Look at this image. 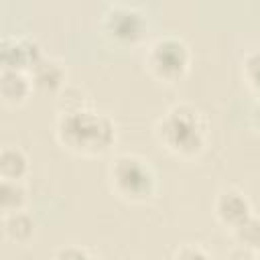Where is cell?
Wrapping results in <instances>:
<instances>
[{
    "label": "cell",
    "instance_id": "obj_1",
    "mask_svg": "<svg viewBox=\"0 0 260 260\" xmlns=\"http://www.w3.org/2000/svg\"><path fill=\"white\" fill-rule=\"evenodd\" d=\"M55 132L67 150L81 156H100L116 142L114 120L93 106L59 112Z\"/></svg>",
    "mask_w": 260,
    "mask_h": 260
},
{
    "label": "cell",
    "instance_id": "obj_2",
    "mask_svg": "<svg viewBox=\"0 0 260 260\" xmlns=\"http://www.w3.org/2000/svg\"><path fill=\"white\" fill-rule=\"evenodd\" d=\"M156 138L169 152L191 158L207 142V118L191 104H175L156 122Z\"/></svg>",
    "mask_w": 260,
    "mask_h": 260
},
{
    "label": "cell",
    "instance_id": "obj_3",
    "mask_svg": "<svg viewBox=\"0 0 260 260\" xmlns=\"http://www.w3.org/2000/svg\"><path fill=\"white\" fill-rule=\"evenodd\" d=\"M110 185L126 201L140 203L154 195L156 175L148 160L136 154H118L108 169Z\"/></svg>",
    "mask_w": 260,
    "mask_h": 260
},
{
    "label": "cell",
    "instance_id": "obj_4",
    "mask_svg": "<svg viewBox=\"0 0 260 260\" xmlns=\"http://www.w3.org/2000/svg\"><path fill=\"white\" fill-rule=\"evenodd\" d=\"M191 65L189 45L175 35L158 37L150 43L146 51V67L148 71L165 83H175L185 77Z\"/></svg>",
    "mask_w": 260,
    "mask_h": 260
},
{
    "label": "cell",
    "instance_id": "obj_5",
    "mask_svg": "<svg viewBox=\"0 0 260 260\" xmlns=\"http://www.w3.org/2000/svg\"><path fill=\"white\" fill-rule=\"evenodd\" d=\"M102 30L112 43L132 47L146 37L148 20L146 14L136 6L110 4L102 14Z\"/></svg>",
    "mask_w": 260,
    "mask_h": 260
},
{
    "label": "cell",
    "instance_id": "obj_6",
    "mask_svg": "<svg viewBox=\"0 0 260 260\" xmlns=\"http://www.w3.org/2000/svg\"><path fill=\"white\" fill-rule=\"evenodd\" d=\"M41 45L32 37H4L2 39V49H0V59H2V69H14V71H24L30 73V69L43 59Z\"/></svg>",
    "mask_w": 260,
    "mask_h": 260
},
{
    "label": "cell",
    "instance_id": "obj_7",
    "mask_svg": "<svg viewBox=\"0 0 260 260\" xmlns=\"http://www.w3.org/2000/svg\"><path fill=\"white\" fill-rule=\"evenodd\" d=\"M215 217L232 230H238L242 223H246L252 217V205L248 197L238 189H223L217 193L213 203Z\"/></svg>",
    "mask_w": 260,
    "mask_h": 260
},
{
    "label": "cell",
    "instance_id": "obj_8",
    "mask_svg": "<svg viewBox=\"0 0 260 260\" xmlns=\"http://www.w3.org/2000/svg\"><path fill=\"white\" fill-rule=\"evenodd\" d=\"M30 81L32 87L43 93H61L65 89V67L61 61L53 57H43L32 69H30Z\"/></svg>",
    "mask_w": 260,
    "mask_h": 260
},
{
    "label": "cell",
    "instance_id": "obj_9",
    "mask_svg": "<svg viewBox=\"0 0 260 260\" xmlns=\"http://www.w3.org/2000/svg\"><path fill=\"white\" fill-rule=\"evenodd\" d=\"M32 81L30 75L24 71H14V69H2L0 71V95L2 102L8 106H20L26 102V98L32 91Z\"/></svg>",
    "mask_w": 260,
    "mask_h": 260
},
{
    "label": "cell",
    "instance_id": "obj_10",
    "mask_svg": "<svg viewBox=\"0 0 260 260\" xmlns=\"http://www.w3.org/2000/svg\"><path fill=\"white\" fill-rule=\"evenodd\" d=\"M28 156L20 146H4L0 150V177L8 181H22L28 175Z\"/></svg>",
    "mask_w": 260,
    "mask_h": 260
},
{
    "label": "cell",
    "instance_id": "obj_11",
    "mask_svg": "<svg viewBox=\"0 0 260 260\" xmlns=\"http://www.w3.org/2000/svg\"><path fill=\"white\" fill-rule=\"evenodd\" d=\"M2 232L8 240H12L16 244H24L35 234V219L24 209L12 211V213H2Z\"/></svg>",
    "mask_w": 260,
    "mask_h": 260
},
{
    "label": "cell",
    "instance_id": "obj_12",
    "mask_svg": "<svg viewBox=\"0 0 260 260\" xmlns=\"http://www.w3.org/2000/svg\"><path fill=\"white\" fill-rule=\"evenodd\" d=\"M26 189L22 181H0V209L2 213H12V211H22L26 207Z\"/></svg>",
    "mask_w": 260,
    "mask_h": 260
},
{
    "label": "cell",
    "instance_id": "obj_13",
    "mask_svg": "<svg viewBox=\"0 0 260 260\" xmlns=\"http://www.w3.org/2000/svg\"><path fill=\"white\" fill-rule=\"evenodd\" d=\"M234 236L242 248H248L260 256V217L252 215L246 223H242L238 230H234Z\"/></svg>",
    "mask_w": 260,
    "mask_h": 260
},
{
    "label": "cell",
    "instance_id": "obj_14",
    "mask_svg": "<svg viewBox=\"0 0 260 260\" xmlns=\"http://www.w3.org/2000/svg\"><path fill=\"white\" fill-rule=\"evenodd\" d=\"M242 75L248 87L260 98V51H250L246 53L242 61Z\"/></svg>",
    "mask_w": 260,
    "mask_h": 260
},
{
    "label": "cell",
    "instance_id": "obj_15",
    "mask_svg": "<svg viewBox=\"0 0 260 260\" xmlns=\"http://www.w3.org/2000/svg\"><path fill=\"white\" fill-rule=\"evenodd\" d=\"M173 260H215L201 244H193L187 242L183 246H179L173 254Z\"/></svg>",
    "mask_w": 260,
    "mask_h": 260
},
{
    "label": "cell",
    "instance_id": "obj_16",
    "mask_svg": "<svg viewBox=\"0 0 260 260\" xmlns=\"http://www.w3.org/2000/svg\"><path fill=\"white\" fill-rule=\"evenodd\" d=\"M53 260H100V258L93 256L87 248H83L79 244H67V246H61L59 250H55Z\"/></svg>",
    "mask_w": 260,
    "mask_h": 260
},
{
    "label": "cell",
    "instance_id": "obj_17",
    "mask_svg": "<svg viewBox=\"0 0 260 260\" xmlns=\"http://www.w3.org/2000/svg\"><path fill=\"white\" fill-rule=\"evenodd\" d=\"M230 260H260V256L254 254L252 250L240 246V248H236V250L230 252Z\"/></svg>",
    "mask_w": 260,
    "mask_h": 260
},
{
    "label": "cell",
    "instance_id": "obj_18",
    "mask_svg": "<svg viewBox=\"0 0 260 260\" xmlns=\"http://www.w3.org/2000/svg\"><path fill=\"white\" fill-rule=\"evenodd\" d=\"M250 122H252V126L260 132V100L254 104V108H252V112H250Z\"/></svg>",
    "mask_w": 260,
    "mask_h": 260
}]
</instances>
